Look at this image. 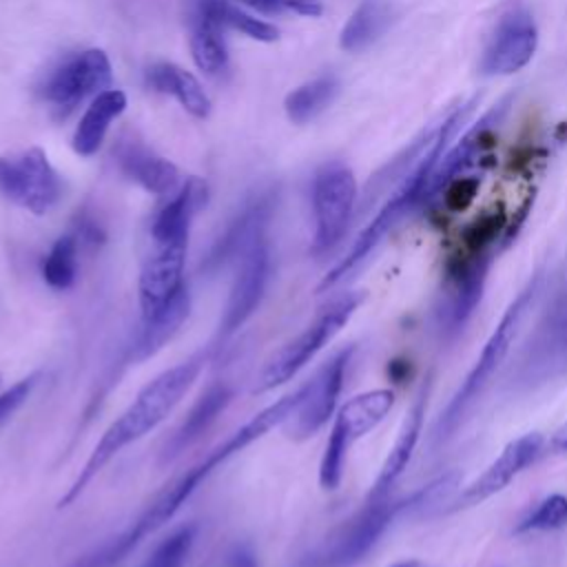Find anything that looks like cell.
<instances>
[{
	"mask_svg": "<svg viewBox=\"0 0 567 567\" xmlns=\"http://www.w3.org/2000/svg\"><path fill=\"white\" fill-rule=\"evenodd\" d=\"M292 410H295V396L286 394V396L277 399L275 403L266 405L264 410H259L255 416H250L239 430H235L224 443H219L204 461H199L186 474L171 481L148 503V507L142 512V516L120 538H115L104 549V554L97 558V565L111 567V565L120 563L122 558H126L144 538L153 536L159 527H164L217 467H221L228 458H233L235 454H239L241 450H246L248 445L259 441L272 427L284 425L288 421V416L292 414Z\"/></svg>",
	"mask_w": 567,
	"mask_h": 567,
	"instance_id": "cell-1",
	"label": "cell"
},
{
	"mask_svg": "<svg viewBox=\"0 0 567 567\" xmlns=\"http://www.w3.org/2000/svg\"><path fill=\"white\" fill-rule=\"evenodd\" d=\"M204 368L202 357H190L164 372H159L153 381H148L133 403L102 432L100 441L91 450L89 458L84 461L82 470L64 492V496L58 501V507H69L73 501H78L84 489L91 485V481L128 445L137 443L146 434H151L159 423L168 419V414L179 405V401L186 396L190 385L197 381L199 372Z\"/></svg>",
	"mask_w": 567,
	"mask_h": 567,
	"instance_id": "cell-2",
	"label": "cell"
},
{
	"mask_svg": "<svg viewBox=\"0 0 567 567\" xmlns=\"http://www.w3.org/2000/svg\"><path fill=\"white\" fill-rule=\"evenodd\" d=\"M536 290H538V279L525 284V288L512 299V303L507 306V310L498 319L496 328L487 337V341H485L481 354L476 357L474 365L470 368L463 383L452 394L450 403L445 405V410L441 412V416L436 421V427H434V443L436 445L445 443L458 430L465 414L472 410V405L481 399L485 388L492 383L496 370L505 361V357H507V352H509V348H512V343H514V339L520 330V323H523L525 312L529 310V306L536 297Z\"/></svg>",
	"mask_w": 567,
	"mask_h": 567,
	"instance_id": "cell-3",
	"label": "cell"
},
{
	"mask_svg": "<svg viewBox=\"0 0 567 567\" xmlns=\"http://www.w3.org/2000/svg\"><path fill=\"white\" fill-rule=\"evenodd\" d=\"M419 505V492L403 501H394L392 496L365 498L361 509L352 518L343 520L312 554L299 563V567H354L372 551L403 509Z\"/></svg>",
	"mask_w": 567,
	"mask_h": 567,
	"instance_id": "cell-4",
	"label": "cell"
},
{
	"mask_svg": "<svg viewBox=\"0 0 567 567\" xmlns=\"http://www.w3.org/2000/svg\"><path fill=\"white\" fill-rule=\"evenodd\" d=\"M361 301L363 292L359 290L343 292L330 299L295 339H290L279 352L268 359V363L259 372L255 392H268L288 383L319 354V350H323V346H328L341 332V328L350 321Z\"/></svg>",
	"mask_w": 567,
	"mask_h": 567,
	"instance_id": "cell-5",
	"label": "cell"
},
{
	"mask_svg": "<svg viewBox=\"0 0 567 567\" xmlns=\"http://www.w3.org/2000/svg\"><path fill=\"white\" fill-rule=\"evenodd\" d=\"M494 237L467 233L463 250L447 261L439 301V326L443 332H458L481 303Z\"/></svg>",
	"mask_w": 567,
	"mask_h": 567,
	"instance_id": "cell-6",
	"label": "cell"
},
{
	"mask_svg": "<svg viewBox=\"0 0 567 567\" xmlns=\"http://www.w3.org/2000/svg\"><path fill=\"white\" fill-rule=\"evenodd\" d=\"M392 405L394 392L379 388L352 396L337 410L319 463V485L323 489L332 492L341 485L350 447L368 432H372L390 414Z\"/></svg>",
	"mask_w": 567,
	"mask_h": 567,
	"instance_id": "cell-7",
	"label": "cell"
},
{
	"mask_svg": "<svg viewBox=\"0 0 567 567\" xmlns=\"http://www.w3.org/2000/svg\"><path fill=\"white\" fill-rule=\"evenodd\" d=\"M357 177L350 166L341 162L323 164L312 179V252L332 250L346 235L357 206Z\"/></svg>",
	"mask_w": 567,
	"mask_h": 567,
	"instance_id": "cell-8",
	"label": "cell"
},
{
	"mask_svg": "<svg viewBox=\"0 0 567 567\" xmlns=\"http://www.w3.org/2000/svg\"><path fill=\"white\" fill-rule=\"evenodd\" d=\"M0 195L42 217L60 204L64 182L47 153L40 146H31L16 155H0Z\"/></svg>",
	"mask_w": 567,
	"mask_h": 567,
	"instance_id": "cell-9",
	"label": "cell"
},
{
	"mask_svg": "<svg viewBox=\"0 0 567 567\" xmlns=\"http://www.w3.org/2000/svg\"><path fill=\"white\" fill-rule=\"evenodd\" d=\"M113 64L106 51L91 47L69 55L44 80L40 93L58 117L71 115L84 100L109 89Z\"/></svg>",
	"mask_w": 567,
	"mask_h": 567,
	"instance_id": "cell-10",
	"label": "cell"
},
{
	"mask_svg": "<svg viewBox=\"0 0 567 567\" xmlns=\"http://www.w3.org/2000/svg\"><path fill=\"white\" fill-rule=\"evenodd\" d=\"M237 268L233 275V284L228 288V297L219 317L217 339H230L261 306L270 272H272V257H270V241L268 235H257L239 255Z\"/></svg>",
	"mask_w": 567,
	"mask_h": 567,
	"instance_id": "cell-11",
	"label": "cell"
},
{
	"mask_svg": "<svg viewBox=\"0 0 567 567\" xmlns=\"http://www.w3.org/2000/svg\"><path fill=\"white\" fill-rule=\"evenodd\" d=\"M352 352V346L339 350L315 372L310 381H306L299 388V403L290 419L284 423L288 425L290 436L308 439L317 434L337 414V403L346 383V372Z\"/></svg>",
	"mask_w": 567,
	"mask_h": 567,
	"instance_id": "cell-12",
	"label": "cell"
},
{
	"mask_svg": "<svg viewBox=\"0 0 567 567\" xmlns=\"http://www.w3.org/2000/svg\"><path fill=\"white\" fill-rule=\"evenodd\" d=\"M538 49V27L525 7H512L496 20L481 53V73L512 75L525 69Z\"/></svg>",
	"mask_w": 567,
	"mask_h": 567,
	"instance_id": "cell-13",
	"label": "cell"
},
{
	"mask_svg": "<svg viewBox=\"0 0 567 567\" xmlns=\"http://www.w3.org/2000/svg\"><path fill=\"white\" fill-rule=\"evenodd\" d=\"M547 450V439L540 432H527L514 441H509L501 454L472 481L467 483L454 501H450L452 509L478 505L494 494L503 492L518 474L532 467Z\"/></svg>",
	"mask_w": 567,
	"mask_h": 567,
	"instance_id": "cell-14",
	"label": "cell"
},
{
	"mask_svg": "<svg viewBox=\"0 0 567 567\" xmlns=\"http://www.w3.org/2000/svg\"><path fill=\"white\" fill-rule=\"evenodd\" d=\"M186 250L188 239L153 241L137 279L140 315L148 317L166 306L186 286Z\"/></svg>",
	"mask_w": 567,
	"mask_h": 567,
	"instance_id": "cell-15",
	"label": "cell"
},
{
	"mask_svg": "<svg viewBox=\"0 0 567 567\" xmlns=\"http://www.w3.org/2000/svg\"><path fill=\"white\" fill-rule=\"evenodd\" d=\"M425 408H427V390L425 385L421 388L419 396L414 399L412 408L408 410L401 427H399V434L368 492L365 498H385L390 496L392 487L396 485V481L401 478V474L405 472L414 450H416V443H419V436H421V430H423V419H425Z\"/></svg>",
	"mask_w": 567,
	"mask_h": 567,
	"instance_id": "cell-16",
	"label": "cell"
},
{
	"mask_svg": "<svg viewBox=\"0 0 567 567\" xmlns=\"http://www.w3.org/2000/svg\"><path fill=\"white\" fill-rule=\"evenodd\" d=\"M208 202V186L202 177H188L171 199L155 213L151 221V241L188 239L190 224L202 206Z\"/></svg>",
	"mask_w": 567,
	"mask_h": 567,
	"instance_id": "cell-17",
	"label": "cell"
},
{
	"mask_svg": "<svg viewBox=\"0 0 567 567\" xmlns=\"http://www.w3.org/2000/svg\"><path fill=\"white\" fill-rule=\"evenodd\" d=\"M128 97L122 89H104L95 97H91L89 106L84 109L80 122L73 128L71 146L80 157H93L111 128V124L126 111Z\"/></svg>",
	"mask_w": 567,
	"mask_h": 567,
	"instance_id": "cell-18",
	"label": "cell"
},
{
	"mask_svg": "<svg viewBox=\"0 0 567 567\" xmlns=\"http://www.w3.org/2000/svg\"><path fill=\"white\" fill-rule=\"evenodd\" d=\"M275 208V193L266 190L259 197H255L252 202H248L237 217L228 224V228L224 230V235L217 239V244L213 246L208 261L210 264H224L228 259H237V255L261 233H266L270 215Z\"/></svg>",
	"mask_w": 567,
	"mask_h": 567,
	"instance_id": "cell-19",
	"label": "cell"
},
{
	"mask_svg": "<svg viewBox=\"0 0 567 567\" xmlns=\"http://www.w3.org/2000/svg\"><path fill=\"white\" fill-rule=\"evenodd\" d=\"M144 82L151 91L175 97L188 115L197 120H206L210 115L213 104L208 93L204 91L202 82L184 66L175 62H155L144 71Z\"/></svg>",
	"mask_w": 567,
	"mask_h": 567,
	"instance_id": "cell-20",
	"label": "cell"
},
{
	"mask_svg": "<svg viewBox=\"0 0 567 567\" xmlns=\"http://www.w3.org/2000/svg\"><path fill=\"white\" fill-rule=\"evenodd\" d=\"M190 312V292L184 288L175 295L166 306L155 310L148 317H142L140 332L133 343V361H146L155 352H159L184 326Z\"/></svg>",
	"mask_w": 567,
	"mask_h": 567,
	"instance_id": "cell-21",
	"label": "cell"
},
{
	"mask_svg": "<svg viewBox=\"0 0 567 567\" xmlns=\"http://www.w3.org/2000/svg\"><path fill=\"white\" fill-rule=\"evenodd\" d=\"M230 401H233V390L226 383L208 385L202 392V396L195 401V405L190 408L182 425L175 430L171 441L166 443L164 456L173 458L179 452H184L188 445H193L217 421V416L228 408Z\"/></svg>",
	"mask_w": 567,
	"mask_h": 567,
	"instance_id": "cell-22",
	"label": "cell"
},
{
	"mask_svg": "<svg viewBox=\"0 0 567 567\" xmlns=\"http://www.w3.org/2000/svg\"><path fill=\"white\" fill-rule=\"evenodd\" d=\"M120 168L128 179L151 195H173L182 186L179 168L171 159L146 148L128 146L120 155Z\"/></svg>",
	"mask_w": 567,
	"mask_h": 567,
	"instance_id": "cell-23",
	"label": "cell"
},
{
	"mask_svg": "<svg viewBox=\"0 0 567 567\" xmlns=\"http://www.w3.org/2000/svg\"><path fill=\"white\" fill-rule=\"evenodd\" d=\"M392 24V7L385 0H361L339 33V47L359 53L374 44Z\"/></svg>",
	"mask_w": 567,
	"mask_h": 567,
	"instance_id": "cell-24",
	"label": "cell"
},
{
	"mask_svg": "<svg viewBox=\"0 0 567 567\" xmlns=\"http://www.w3.org/2000/svg\"><path fill=\"white\" fill-rule=\"evenodd\" d=\"M339 93V80L334 75H319L295 86L284 97L286 117L292 124H306L315 120L321 111H326Z\"/></svg>",
	"mask_w": 567,
	"mask_h": 567,
	"instance_id": "cell-25",
	"label": "cell"
},
{
	"mask_svg": "<svg viewBox=\"0 0 567 567\" xmlns=\"http://www.w3.org/2000/svg\"><path fill=\"white\" fill-rule=\"evenodd\" d=\"M226 29L206 20L193 18L190 27V38H188V49L195 66L204 75H221L228 69V44L224 38Z\"/></svg>",
	"mask_w": 567,
	"mask_h": 567,
	"instance_id": "cell-26",
	"label": "cell"
},
{
	"mask_svg": "<svg viewBox=\"0 0 567 567\" xmlns=\"http://www.w3.org/2000/svg\"><path fill=\"white\" fill-rule=\"evenodd\" d=\"M78 255H80L78 235L73 230L60 235L40 261V275H42L44 284L60 292L73 288V284L78 279V270H80Z\"/></svg>",
	"mask_w": 567,
	"mask_h": 567,
	"instance_id": "cell-27",
	"label": "cell"
},
{
	"mask_svg": "<svg viewBox=\"0 0 567 567\" xmlns=\"http://www.w3.org/2000/svg\"><path fill=\"white\" fill-rule=\"evenodd\" d=\"M197 538V527L186 523L162 538L137 567H184Z\"/></svg>",
	"mask_w": 567,
	"mask_h": 567,
	"instance_id": "cell-28",
	"label": "cell"
},
{
	"mask_svg": "<svg viewBox=\"0 0 567 567\" xmlns=\"http://www.w3.org/2000/svg\"><path fill=\"white\" fill-rule=\"evenodd\" d=\"M565 525H567V496L549 494L516 520L514 534L554 532Z\"/></svg>",
	"mask_w": 567,
	"mask_h": 567,
	"instance_id": "cell-29",
	"label": "cell"
},
{
	"mask_svg": "<svg viewBox=\"0 0 567 567\" xmlns=\"http://www.w3.org/2000/svg\"><path fill=\"white\" fill-rule=\"evenodd\" d=\"M221 22H224L226 31H228V29L239 31V33H244L246 38L257 40V42H275V40L279 38V29H277L272 22L259 18L257 13H250V11L241 9L239 4H233L230 0H228L226 7H224Z\"/></svg>",
	"mask_w": 567,
	"mask_h": 567,
	"instance_id": "cell-30",
	"label": "cell"
},
{
	"mask_svg": "<svg viewBox=\"0 0 567 567\" xmlns=\"http://www.w3.org/2000/svg\"><path fill=\"white\" fill-rule=\"evenodd\" d=\"M38 379H40V374L33 372V374L16 381L13 385L0 390V432L18 414V410L27 403V399L31 396Z\"/></svg>",
	"mask_w": 567,
	"mask_h": 567,
	"instance_id": "cell-31",
	"label": "cell"
},
{
	"mask_svg": "<svg viewBox=\"0 0 567 567\" xmlns=\"http://www.w3.org/2000/svg\"><path fill=\"white\" fill-rule=\"evenodd\" d=\"M226 567H259V558L250 543H237L226 556Z\"/></svg>",
	"mask_w": 567,
	"mask_h": 567,
	"instance_id": "cell-32",
	"label": "cell"
},
{
	"mask_svg": "<svg viewBox=\"0 0 567 567\" xmlns=\"http://www.w3.org/2000/svg\"><path fill=\"white\" fill-rule=\"evenodd\" d=\"M284 11H292L303 18H319L323 13V2L321 0H281Z\"/></svg>",
	"mask_w": 567,
	"mask_h": 567,
	"instance_id": "cell-33",
	"label": "cell"
},
{
	"mask_svg": "<svg viewBox=\"0 0 567 567\" xmlns=\"http://www.w3.org/2000/svg\"><path fill=\"white\" fill-rule=\"evenodd\" d=\"M239 7H246L255 13H281L284 2L281 0H237Z\"/></svg>",
	"mask_w": 567,
	"mask_h": 567,
	"instance_id": "cell-34",
	"label": "cell"
},
{
	"mask_svg": "<svg viewBox=\"0 0 567 567\" xmlns=\"http://www.w3.org/2000/svg\"><path fill=\"white\" fill-rule=\"evenodd\" d=\"M547 450H551V452H567V421L549 436Z\"/></svg>",
	"mask_w": 567,
	"mask_h": 567,
	"instance_id": "cell-35",
	"label": "cell"
},
{
	"mask_svg": "<svg viewBox=\"0 0 567 567\" xmlns=\"http://www.w3.org/2000/svg\"><path fill=\"white\" fill-rule=\"evenodd\" d=\"M554 337H556V341H558V352H560L563 359L567 361V317L558 323Z\"/></svg>",
	"mask_w": 567,
	"mask_h": 567,
	"instance_id": "cell-36",
	"label": "cell"
},
{
	"mask_svg": "<svg viewBox=\"0 0 567 567\" xmlns=\"http://www.w3.org/2000/svg\"><path fill=\"white\" fill-rule=\"evenodd\" d=\"M554 137H556L558 142L567 144V120H563V122L556 126V131H554Z\"/></svg>",
	"mask_w": 567,
	"mask_h": 567,
	"instance_id": "cell-37",
	"label": "cell"
},
{
	"mask_svg": "<svg viewBox=\"0 0 567 567\" xmlns=\"http://www.w3.org/2000/svg\"><path fill=\"white\" fill-rule=\"evenodd\" d=\"M390 567H427V565H425V563H421V560H416V558H408V560L394 563V565H390Z\"/></svg>",
	"mask_w": 567,
	"mask_h": 567,
	"instance_id": "cell-38",
	"label": "cell"
},
{
	"mask_svg": "<svg viewBox=\"0 0 567 567\" xmlns=\"http://www.w3.org/2000/svg\"><path fill=\"white\" fill-rule=\"evenodd\" d=\"M0 388H2V374H0Z\"/></svg>",
	"mask_w": 567,
	"mask_h": 567,
	"instance_id": "cell-39",
	"label": "cell"
}]
</instances>
